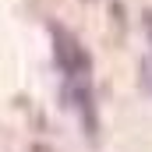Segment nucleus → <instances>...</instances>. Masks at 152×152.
<instances>
[{"label":"nucleus","instance_id":"nucleus-1","mask_svg":"<svg viewBox=\"0 0 152 152\" xmlns=\"http://www.w3.org/2000/svg\"><path fill=\"white\" fill-rule=\"evenodd\" d=\"M53 60H57V71H60L64 99L75 110L81 134L88 142H99V106H96V88H92V57L60 25H53Z\"/></svg>","mask_w":152,"mask_h":152},{"label":"nucleus","instance_id":"nucleus-2","mask_svg":"<svg viewBox=\"0 0 152 152\" xmlns=\"http://www.w3.org/2000/svg\"><path fill=\"white\" fill-rule=\"evenodd\" d=\"M142 25H145V39H149V46H152V11L142 14Z\"/></svg>","mask_w":152,"mask_h":152}]
</instances>
